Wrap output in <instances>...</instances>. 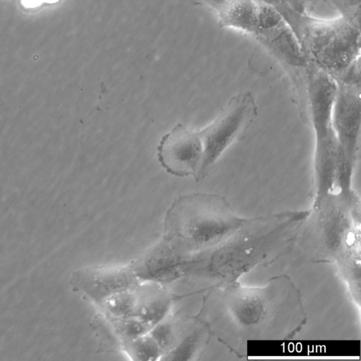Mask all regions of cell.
<instances>
[{
	"mask_svg": "<svg viewBox=\"0 0 361 361\" xmlns=\"http://www.w3.org/2000/svg\"><path fill=\"white\" fill-rule=\"evenodd\" d=\"M214 305V332L240 357L250 342L291 339L307 322L300 293L286 275L272 277L262 286L237 282L217 288Z\"/></svg>",
	"mask_w": 361,
	"mask_h": 361,
	"instance_id": "1",
	"label": "cell"
},
{
	"mask_svg": "<svg viewBox=\"0 0 361 361\" xmlns=\"http://www.w3.org/2000/svg\"><path fill=\"white\" fill-rule=\"evenodd\" d=\"M294 248L302 262L334 264L352 298L360 300V202L354 190L314 198Z\"/></svg>",
	"mask_w": 361,
	"mask_h": 361,
	"instance_id": "2",
	"label": "cell"
},
{
	"mask_svg": "<svg viewBox=\"0 0 361 361\" xmlns=\"http://www.w3.org/2000/svg\"><path fill=\"white\" fill-rule=\"evenodd\" d=\"M309 212L286 211L247 218L223 242L200 253L198 270L216 288L239 282L250 271L290 253Z\"/></svg>",
	"mask_w": 361,
	"mask_h": 361,
	"instance_id": "3",
	"label": "cell"
},
{
	"mask_svg": "<svg viewBox=\"0 0 361 361\" xmlns=\"http://www.w3.org/2000/svg\"><path fill=\"white\" fill-rule=\"evenodd\" d=\"M247 219L238 215L223 196L194 193L173 201L166 224L187 250L202 253L226 240Z\"/></svg>",
	"mask_w": 361,
	"mask_h": 361,
	"instance_id": "4",
	"label": "cell"
},
{
	"mask_svg": "<svg viewBox=\"0 0 361 361\" xmlns=\"http://www.w3.org/2000/svg\"><path fill=\"white\" fill-rule=\"evenodd\" d=\"M337 82L327 72L310 63L307 69L305 116L314 136V198L336 189L340 159L333 125Z\"/></svg>",
	"mask_w": 361,
	"mask_h": 361,
	"instance_id": "5",
	"label": "cell"
},
{
	"mask_svg": "<svg viewBox=\"0 0 361 361\" xmlns=\"http://www.w3.org/2000/svg\"><path fill=\"white\" fill-rule=\"evenodd\" d=\"M308 61L334 78L360 58V30L342 16L319 19L303 14L294 31Z\"/></svg>",
	"mask_w": 361,
	"mask_h": 361,
	"instance_id": "6",
	"label": "cell"
},
{
	"mask_svg": "<svg viewBox=\"0 0 361 361\" xmlns=\"http://www.w3.org/2000/svg\"><path fill=\"white\" fill-rule=\"evenodd\" d=\"M257 116L252 94L241 92L232 96L209 124L197 131L202 145L201 163L195 178L204 179L224 152L247 130Z\"/></svg>",
	"mask_w": 361,
	"mask_h": 361,
	"instance_id": "7",
	"label": "cell"
},
{
	"mask_svg": "<svg viewBox=\"0 0 361 361\" xmlns=\"http://www.w3.org/2000/svg\"><path fill=\"white\" fill-rule=\"evenodd\" d=\"M360 87L337 83L333 108V125L339 150L336 189L351 191L360 149L361 123Z\"/></svg>",
	"mask_w": 361,
	"mask_h": 361,
	"instance_id": "8",
	"label": "cell"
},
{
	"mask_svg": "<svg viewBox=\"0 0 361 361\" xmlns=\"http://www.w3.org/2000/svg\"><path fill=\"white\" fill-rule=\"evenodd\" d=\"M202 156V145L197 132L177 124L166 133L157 146V157L167 173L178 177L195 178Z\"/></svg>",
	"mask_w": 361,
	"mask_h": 361,
	"instance_id": "9",
	"label": "cell"
},
{
	"mask_svg": "<svg viewBox=\"0 0 361 361\" xmlns=\"http://www.w3.org/2000/svg\"><path fill=\"white\" fill-rule=\"evenodd\" d=\"M71 283L74 288L100 303L114 293L132 289L135 277L124 267H93L76 271Z\"/></svg>",
	"mask_w": 361,
	"mask_h": 361,
	"instance_id": "10",
	"label": "cell"
},
{
	"mask_svg": "<svg viewBox=\"0 0 361 361\" xmlns=\"http://www.w3.org/2000/svg\"><path fill=\"white\" fill-rule=\"evenodd\" d=\"M257 0H229L217 13L221 27L253 36L257 27Z\"/></svg>",
	"mask_w": 361,
	"mask_h": 361,
	"instance_id": "11",
	"label": "cell"
},
{
	"mask_svg": "<svg viewBox=\"0 0 361 361\" xmlns=\"http://www.w3.org/2000/svg\"><path fill=\"white\" fill-rule=\"evenodd\" d=\"M169 306L168 297L159 292H152L149 295L137 296V302L132 315L137 317L149 329L161 322L167 313Z\"/></svg>",
	"mask_w": 361,
	"mask_h": 361,
	"instance_id": "12",
	"label": "cell"
},
{
	"mask_svg": "<svg viewBox=\"0 0 361 361\" xmlns=\"http://www.w3.org/2000/svg\"><path fill=\"white\" fill-rule=\"evenodd\" d=\"M137 302V295L132 289L114 293L100 302L105 314L117 321L132 315Z\"/></svg>",
	"mask_w": 361,
	"mask_h": 361,
	"instance_id": "13",
	"label": "cell"
},
{
	"mask_svg": "<svg viewBox=\"0 0 361 361\" xmlns=\"http://www.w3.org/2000/svg\"><path fill=\"white\" fill-rule=\"evenodd\" d=\"M126 351L133 360H154L161 355V349L151 334H145L126 341Z\"/></svg>",
	"mask_w": 361,
	"mask_h": 361,
	"instance_id": "14",
	"label": "cell"
},
{
	"mask_svg": "<svg viewBox=\"0 0 361 361\" xmlns=\"http://www.w3.org/2000/svg\"><path fill=\"white\" fill-rule=\"evenodd\" d=\"M340 12V16L360 27V0H329Z\"/></svg>",
	"mask_w": 361,
	"mask_h": 361,
	"instance_id": "15",
	"label": "cell"
},
{
	"mask_svg": "<svg viewBox=\"0 0 361 361\" xmlns=\"http://www.w3.org/2000/svg\"><path fill=\"white\" fill-rule=\"evenodd\" d=\"M150 334L157 342L161 351L169 349L173 343V331L169 324L156 325Z\"/></svg>",
	"mask_w": 361,
	"mask_h": 361,
	"instance_id": "16",
	"label": "cell"
},
{
	"mask_svg": "<svg viewBox=\"0 0 361 361\" xmlns=\"http://www.w3.org/2000/svg\"><path fill=\"white\" fill-rule=\"evenodd\" d=\"M204 4L217 13L229 0H188Z\"/></svg>",
	"mask_w": 361,
	"mask_h": 361,
	"instance_id": "17",
	"label": "cell"
}]
</instances>
